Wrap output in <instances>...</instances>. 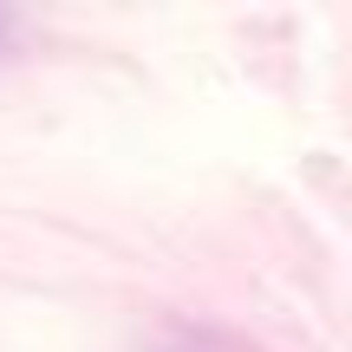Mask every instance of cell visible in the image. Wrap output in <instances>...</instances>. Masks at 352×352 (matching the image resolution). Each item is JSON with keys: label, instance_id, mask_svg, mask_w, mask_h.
Listing matches in <instances>:
<instances>
[{"label": "cell", "instance_id": "obj_1", "mask_svg": "<svg viewBox=\"0 0 352 352\" xmlns=\"http://www.w3.org/2000/svg\"><path fill=\"white\" fill-rule=\"evenodd\" d=\"M13 39H20V20H13V13H0V52H13Z\"/></svg>", "mask_w": 352, "mask_h": 352}]
</instances>
